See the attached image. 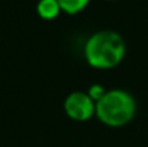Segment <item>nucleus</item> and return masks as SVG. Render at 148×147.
I'll list each match as a JSON object with an SVG mask.
<instances>
[{
    "label": "nucleus",
    "mask_w": 148,
    "mask_h": 147,
    "mask_svg": "<svg viewBox=\"0 0 148 147\" xmlns=\"http://www.w3.org/2000/svg\"><path fill=\"white\" fill-rule=\"evenodd\" d=\"M38 14L45 20H53L62 12L58 0H39L36 4Z\"/></svg>",
    "instance_id": "obj_4"
},
{
    "label": "nucleus",
    "mask_w": 148,
    "mask_h": 147,
    "mask_svg": "<svg viewBox=\"0 0 148 147\" xmlns=\"http://www.w3.org/2000/svg\"><path fill=\"white\" fill-rule=\"evenodd\" d=\"M127 53L124 38L114 30H99L88 38L84 56L95 69H112L118 66Z\"/></svg>",
    "instance_id": "obj_1"
},
{
    "label": "nucleus",
    "mask_w": 148,
    "mask_h": 147,
    "mask_svg": "<svg viewBox=\"0 0 148 147\" xmlns=\"http://www.w3.org/2000/svg\"><path fill=\"white\" fill-rule=\"evenodd\" d=\"M63 110L66 115L75 121H88L95 115V101L88 92L73 91L65 99Z\"/></svg>",
    "instance_id": "obj_3"
},
{
    "label": "nucleus",
    "mask_w": 148,
    "mask_h": 147,
    "mask_svg": "<svg viewBox=\"0 0 148 147\" xmlns=\"http://www.w3.org/2000/svg\"><path fill=\"white\" fill-rule=\"evenodd\" d=\"M58 1L62 12H65L66 14H76L82 12L89 4L91 0H58Z\"/></svg>",
    "instance_id": "obj_5"
},
{
    "label": "nucleus",
    "mask_w": 148,
    "mask_h": 147,
    "mask_svg": "<svg viewBox=\"0 0 148 147\" xmlns=\"http://www.w3.org/2000/svg\"><path fill=\"white\" fill-rule=\"evenodd\" d=\"M105 92H106V90H105L102 85H99V84H94V85H91V87H89V90H88V95L95 101V104H97L99 99L105 95Z\"/></svg>",
    "instance_id": "obj_6"
},
{
    "label": "nucleus",
    "mask_w": 148,
    "mask_h": 147,
    "mask_svg": "<svg viewBox=\"0 0 148 147\" xmlns=\"http://www.w3.org/2000/svg\"><path fill=\"white\" fill-rule=\"evenodd\" d=\"M137 112V101L128 91L114 88L95 104V115L108 127L118 128L132 121Z\"/></svg>",
    "instance_id": "obj_2"
},
{
    "label": "nucleus",
    "mask_w": 148,
    "mask_h": 147,
    "mask_svg": "<svg viewBox=\"0 0 148 147\" xmlns=\"http://www.w3.org/2000/svg\"><path fill=\"white\" fill-rule=\"evenodd\" d=\"M109 1H112V0H109Z\"/></svg>",
    "instance_id": "obj_7"
}]
</instances>
